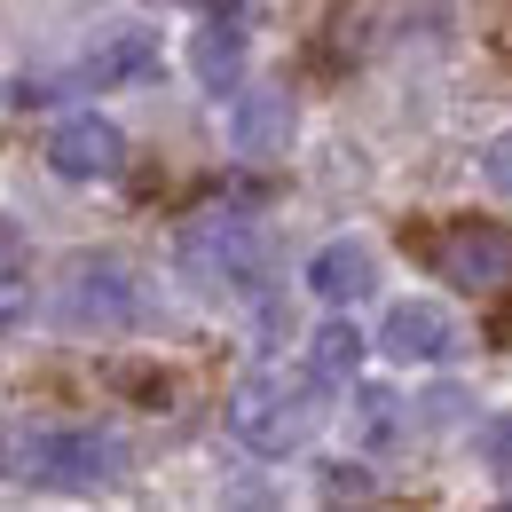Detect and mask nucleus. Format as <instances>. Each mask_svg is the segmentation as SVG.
Masks as SVG:
<instances>
[{"instance_id": "obj_12", "label": "nucleus", "mask_w": 512, "mask_h": 512, "mask_svg": "<svg viewBox=\"0 0 512 512\" xmlns=\"http://www.w3.org/2000/svg\"><path fill=\"white\" fill-rule=\"evenodd\" d=\"M363 355H371V339H363L347 316H331L316 339H308V371H316L323 386H347L355 371H363Z\"/></svg>"}, {"instance_id": "obj_5", "label": "nucleus", "mask_w": 512, "mask_h": 512, "mask_svg": "<svg viewBox=\"0 0 512 512\" xmlns=\"http://www.w3.org/2000/svg\"><path fill=\"white\" fill-rule=\"evenodd\" d=\"M434 268L457 292H505L512 284V229L505 221H449L434 237Z\"/></svg>"}, {"instance_id": "obj_9", "label": "nucleus", "mask_w": 512, "mask_h": 512, "mask_svg": "<svg viewBox=\"0 0 512 512\" xmlns=\"http://www.w3.org/2000/svg\"><path fill=\"white\" fill-rule=\"evenodd\" d=\"M292 134H300V111H292L284 87H253V95H237V111H229V142H237V158H284Z\"/></svg>"}, {"instance_id": "obj_2", "label": "nucleus", "mask_w": 512, "mask_h": 512, "mask_svg": "<svg viewBox=\"0 0 512 512\" xmlns=\"http://www.w3.org/2000/svg\"><path fill=\"white\" fill-rule=\"evenodd\" d=\"M323 426V379L316 371H253L229 394V434L260 457H292Z\"/></svg>"}, {"instance_id": "obj_15", "label": "nucleus", "mask_w": 512, "mask_h": 512, "mask_svg": "<svg viewBox=\"0 0 512 512\" xmlns=\"http://www.w3.org/2000/svg\"><path fill=\"white\" fill-rule=\"evenodd\" d=\"M481 457H489V473L512 481V410H497V418L481 426Z\"/></svg>"}, {"instance_id": "obj_6", "label": "nucleus", "mask_w": 512, "mask_h": 512, "mask_svg": "<svg viewBox=\"0 0 512 512\" xmlns=\"http://www.w3.org/2000/svg\"><path fill=\"white\" fill-rule=\"evenodd\" d=\"M465 339H457V316H449L442 300H394L379 323V355L386 363H402V371H418V363H449Z\"/></svg>"}, {"instance_id": "obj_3", "label": "nucleus", "mask_w": 512, "mask_h": 512, "mask_svg": "<svg viewBox=\"0 0 512 512\" xmlns=\"http://www.w3.org/2000/svg\"><path fill=\"white\" fill-rule=\"evenodd\" d=\"M8 465H16V481H32V489H111L134 465V449H127V434H111V426H48V434H24Z\"/></svg>"}, {"instance_id": "obj_4", "label": "nucleus", "mask_w": 512, "mask_h": 512, "mask_svg": "<svg viewBox=\"0 0 512 512\" xmlns=\"http://www.w3.org/2000/svg\"><path fill=\"white\" fill-rule=\"evenodd\" d=\"M56 308L71 331H127L142 316V284L119 253H79L64 260V284H56Z\"/></svg>"}, {"instance_id": "obj_11", "label": "nucleus", "mask_w": 512, "mask_h": 512, "mask_svg": "<svg viewBox=\"0 0 512 512\" xmlns=\"http://www.w3.org/2000/svg\"><path fill=\"white\" fill-rule=\"evenodd\" d=\"M190 71L205 79V87H213V95H229V79L245 71V32H237L229 16H213V24H205V32L190 40Z\"/></svg>"}, {"instance_id": "obj_7", "label": "nucleus", "mask_w": 512, "mask_h": 512, "mask_svg": "<svg viewBox=\"0 0 512 512\" xmlns=\"http://www.w3.org/2000/svg\"><path fill=\"white\" fill-rule=\"evenodd\" d=\"M158 71V32L150 24H111L87 40V56L71 64V87L103 95V87H127V79H150Z\"/></svg>"}, {"instance_id": "obj_8", "label": "nucleus", "mask_w": 512, "mask_h": 512, "mask_svg": "<svg viewBox=\"0 0 512 512\" xmlns=\"http://www.w3.org/2000/svg\"><path fill=\"white\" fill-rule=\"evenodd\" d=\"M48 166H56L64 182H111V174L127 166V134L111 127L103 111H79V119H64V127H56Z\"/></svg>"}, {"instance_id": "obj_1", "label": "nucleus", "mask_w": 512, "mask_h": 512, "mask_svg": "<svg viewBox=\"0 0 512 512\" xmlns=\"http://www.w3.org/2000/svg\"><path fill=\"white\" fill-rule=\"evenodd\" d=\"M182 276H190L197 292H260V276H268V229H260L245 205H205L182 221Z\"/></svg>"}, {"instance_id": "obj_10", "label": "nucleus", "mask_w": 512, "mask_h": 512, "mask_svg": "<svg viewBox=\"0 0 512 512\" xmlns=\"http://www.w3.org/2000/svg\"><path fill=\"white\" fill-rule=\"evenodd\" d=\"M371 284H379V253L355 245V237H339V245H323V253L308 260V292L331 300V308H355Z\"/></svg>"}, {"instance_id": "obj_14", "label": "nucleus", "mask_w": 512, "mask_h": 512, "mask_svg": "<svg viewBox=\"0 0 512 512\" xmlns=\"http://www.w3.org/2000/svg\"><path fill=\"white\" fill-rule=\"evenodd\" d=\"M481 174H489V190H497V197H512V127L481 142Z\"/></svg>"}, {"instance_id": "obj_13", "label": "nucleus", "mask_w": 512, "mask_h": 512, "mask_svg": "<svg viewBox=\"0 0 512 512\" xmlns=\"http://www.w3.org/2000/svg\"><path fill=\"white\" fill-rule=\"evenodd\" d=\"M24 316H32V284H24V268H0V331H16Z\"/></svg>"}, {"instance_id": "obj_16", "label": "nucleus", "mask_w": 512, "mask_h": 512, "mask_svg": "<svg viewBox=\"0 0 512 512\" xmlns=\"http://www.w3.org/2000/svg\"><path fill=\"white\" fill-rule=\"evenodd\" d=\"M323 497H371V473L339 457V465H323Z\"/></svg>"}]
</instances>
